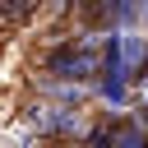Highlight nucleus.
<instances>
[{
    "label": "nucleus",
    "instance_id": "f257e3e1",
    "mask_svg": "<svg viewBox=\"0 0 148 148\" xmlns=\"http://www.w3.org/2000/svg\"><path fill=\"white\" fill-rule=\"evenodd\" d=\"M32 9V0H5V14L9 18H18V14H28Z\"/></svg>",
    "mask_w": 148,
    "mask_h": 148
}]
</instances>
